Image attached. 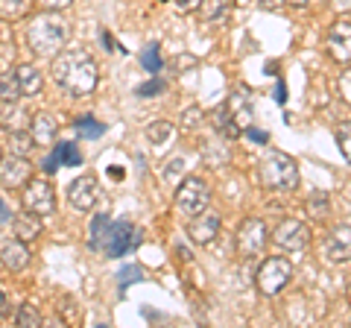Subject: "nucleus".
I'll return each instance as SVG.
<instances>
[{
	"instance_id": "nucleus-2",
	"label": "nucleus",
	"mask_w": 351,
	"mask_h": 328,
	"mask_svg": "<svg viewBox=\"0 0 351 328\" xmlns=\"http://www.w3.org/2000/svg\"><path fill=\"white\" fill-rule=\"evenodd\" d=\"M68 21H64L59 12H44L36 15L27 27V45L36 56H56L62 53L64 41H68Z\"/></svg>"
},
{
	"instance_id": "nucleus-41",
	"label": "nucleus",
	"mask_w": 351,
	"mask_h": 328,
	"mask_svg": "<svg viewBox=\"0 0 351 328\" xmlns=\"http://www.w3.org/2000/svg\"><path fill=\"white\" fill-rule=\"evenodd\" d=\"M331 6L337 9L339 15H343V12H351V0H331Z\"/></svg>"
},
{
	"instance_id": "nucleus-11",
	"label": "nucleus",
	"mask_w": 351,
	"mask_h": 328,
	"mask_svg": "<svg viewBox=\"0 0 351 328\" xmlns=\"http://www.w3.org/2000/svg\"><path fill=\"white\" fill-rule=\"evenodd\" d=\"M328 53L331 59L339 65H348L351 62V21H337V24L328 30Z\"/></svg>"
},
{
	"instance_id": "nucleus-20",
	"label": "nucleus",
	"mask_w": 351,
	"mask_h": 328,
	"mask_svg": "<svg viewBox=\"0 0 351 328\" xmlns=\"http://www.w3.org/2000/svg\"><path fill=\"white\" fill-rule=\"evenodd\" d=\"M18 82H21V94L24 97H36V94H41V89H44V76H41V71L36 68V65H18Z\"/></svg>"
},
{
	"instance_id": "nucleus-17",
	"label": "nucleus",
	"mask_w": 351,
	"mask_h": 328,
	"mask_svg": "<svg viewBox=\"0 0 351 328\" xmlns=\"http://www.w3.org/2000/svg\"><path fill=\"white\" fill-rule=\"evenodd\" d=\"M0 261H3V267L9 272H21L27 264H29V249L24 240H6L3 246H0Z\"/></svg>"
},
{
	"instance_id": "nucleus-5",
	"label": "nucleus",
	"mask_w": 351,
	"mask_h": 328,
	"mask_svg": "<svg viewBox=\"0 0 351 328\" xmlns=\"http://www.w3.org/2000/svg\"><path fill=\"white\" fill-rule=\"evenodd\" d=\"M290 279H293V264L287 258H267L255 276L258 290L263 296H276V293H281L290 284Z\"/></svg>"
},
{
	"instance_id": "nucleus-40",
	"label": "nucleus",
	"mask_w": 351,
	"mask_h": 328,
	"mask_svg": "<svg viewBox=\"0 0 351 328\" xmlns=\"http://www.w3.org/2000/svg\"><path fill=\"white\" fill-rule=\"evenodd\" d=\"M263 9H269V12H278V9L287 6V0H261Z\"/></svg>"
},
{
	"instance_id": "nucleus-1",
	"label": "nucleus",
	"mask_w": 351,
	"mask_h": 328,
	"mask_svg": "<svg viewBox=\"0 0 351 328\" xmlns=\"http://www.w3.org/2000/svg\"><path fill=\"white\" fill-rule=\"evenodd\" d=\"M53 80H56L59 89L73 97H88L94 94L97 82H100V71H97V62L88 50L71 47L56 53V59H53Z\"/></svg>"
},
{
	"instance_id": "nucleus-28",
	"label": "nucleus",
	"mask_w": 351,
	"mask_h": 328,
	"mask_svg": "<svg viewBox=\"0 0 351 328\" xmlns=\"http://www.w3.org/2000/svg\"><path fill=\"white\" fill-rule=\"evenodd\" d=\"M337 147L346 156V161L351 164V120H346V124L337 126Z\"/></svg>"
},
{
	"instance_id": "nucleus-34",
	"label": "nucleus",
	"mask_w": 351,
	"mask_h": 328,
	"mask_svg": "<svg viewBox=\"0 0 351 328\" xmlns=\"http://www.w3.org/2000/svg\"><path fill=\"white\" fill-rule=\"evenodd\" d=\"M199 120H202V108H188V112H184V117H182V126L184 129H193L196 124H199Z\"/></svg>"
},
{
	"instance_id": "nucleus-8",
	"label": "nucleus",
	"mask_w": 351,
	"mask_h": 328,
	"mask_svg": "<svg viewBox=\"0 0 351 328\" xmlns=\"http://www.w3.org/2000/svg\"><path fill=\"white\" fill-rule=\"evenodd\" d=\"M21 200H24V209L27 211H36L41 217L53 214V209H56V194H53L47 179H29L24 185V194H21Z\"/></svg>"
},
{
	"instance_id": "nucleus-43",
	"label": "nucleus",
	"mask_w": 351,
	"mask_h": 328,
	"mask_svg": "<svg viewBox=\"0 0 351 328\" xmlns=\"http://www.w3.org/2000/svg\"><path fill=\"white\" fill-rule=\"evenodd\" d=\"M9 314V299H6V293L0 290V316H6Z\"/></svg>"
},
{
	"instance_id": "nucleus-18",
	"label": "nucleus",
	"mask_w": 351,
	"mask_h": 328,
	"mask_svg": "<svg viewBox=\"0 0 351 328\" xmlns=\"http://www.w3.org/2000/svg\"><path fill=\"white\" fill-rule=\"evenodd\" d=\"M29 120H32V115L24 106H18L15 100L3 103V108H0V126H3L6 132H24L29 126Z\"/></svg>"
},
{
	"instance_id": "nucleus-35",
	"label": "nucleus",
	"mask_w": 351,
	"mask_h": 328,
	"mask_svg": "<svg viewBox=\"0 0 351 328\" xmlns=\"http://www.w3.org/2000/svg\"><path fill=\"white\" fill-rule=\"evenodd\" d=\"M41 9H47V12H62V9H68L73 0H38Z\"/></svg>"
},
{
	"instance_id": "nucleus-7",
	"label": "nucleus",
	"mask_w": 351,
	"mask_h": 328,
	"mask_svg": "<svg viewBox=\"0 0 351 328\" xmlns=\"http://www.w3.org/2000/svg\"><path fill=\"white\" fill-rule=\"evenodd\" d=\"M272 244L284 249V253H302V249L311 246V229L302 220H284L272 232Z\"/></svg>"
},
{
	"instance_id": "nucleus-30",
	"label": "nucleus",
	"mask_w": 351,
	"mask_h": 328,
	"mask_svg": "<svg viewBox=\"0 0 351 328\" xmlns=\"http://www.w3.org/2000/svg\"><path fill=\"white\" fill-rule=\"evenodd\" d=\"M170 135H173V124H164V120L147 126V138L152 141V144H164V141H167Z\"/></svg>"
},
{
	"instance_id": "nucleus-29",
	"label": "nucleus",
	"mask_w": 351,
	"mask_h": 328,
	"mask_svg": "<svg viewBox=\"0 0 351 328\" xmlns=\"http://www.w3.org/2000/svg\"><path fill=\"white\" fill-rule=\"evenodd\" d=\"M106 229H108V217L106 214H97L94 223H91V235H88V244H91V249H100V240L106 235Z\"/></svg>"
},
{
	"instance_id": "nucleus-39",
	"label": "nucleus",
	"mask_w": 351,
	"mask_h": 328,
	"mask_svg": "<svg viewBox=\"0 0 351 328\" xmlns=\"http://www.w3.org/2000/svg\"><path fill=\"white\" fill-rule=\"evenodd\" d=\"M246 135H249L252 141H255V144H267V141H269V135H267V132H261V129H252V126H246Z\"/></svg>"
},
{
	"instance_id": "nucleus-23",
	"label": "nucleus",
	"mask_w": 351,
	"mask_h": 328,
	"mask_svg": "<svg viewBox=\"0 0 351 328\" xmlns=\"http://www.w3.org/2000/svg\"><path fill=\"white\" fill-rule=\"evenodd\" d=\"M21 97V82H18V73L12 71H3L0 73V100L9 103V100H18Z\"/></svg>"
},
{
	"instance_id": "nucleus-44",
	"label": "nucleus",
	"mask_w": 351,
	"mask_h": 328,
	"mask_svg": "<svg viewBox=\"0 0 351 328\" xmlns=\"http://www.w3.org/2000/svg\"><path fill=\"white\" fill-rule=\"evenodd\" d=\"M276 100H278V103L287 100V94H284V82H278V85H276Z\"/></svg>"
},
{
	"instance_id": "nucleus-46",
	"label": "nucleus",
	"mask_w": 351,
	"mask_h": 328,
	"mask_svg": "<svg viewBox=\"0 0 351 328\" xmlns=\"http://www.w3.org/2000/svg\"><path fill=\"white\" fill-rule=\"evenodd\" d=\"M243 3H249V0H237V6H243Z\"/></svg>"
},
{
	"instance_id": "nucleus-31",
	"label": "nucleus",
	"mask_w": 351,
	"mask_h": 328,
	"mask_svg": "<svg viewBox=\"0 0 351 328\" xmlns=\"http://www.w3.org/2000/svg\"><path fill=\"white\" fill-rule=\"evenodd\" d=\"M18 325H24V328H32V325H41V314L36 305H21L18 308Z\"/></svg>"
},
{
	"instance_id": "nucleus-37",
	"label": "nucleus",
	"mask_w": 351,
	"mask_h": 328,
	"mask_svg": "<svg viewBox=\"0 0 351 328\" xmlns=\"http://www.w3.org/2000/svg\"><path fill=\"white\" fill-rule=\"evenodd\" d=\"M141 276H144V272H141L138 267H126L123 272H120V281H123V284H126V281H138Z\"/></svg>"
},
{
	"instance_id": "nucleus-16",
	"label": "nucleus",
	"mask_w": 351,
	"mask_h": 328,
	"mask_svg": "<svg viewBox=\"0 0 351 328\" xmlns=\"http://www.w3.org/2000/svg\"><path fill=\"white\" fill-rule=\"evenodd\" d=\"M56 132H59V124H56V117H53L50 112L32 115V120H29V135L36 138L38 147H50L53 138H56Z\"/></svg>"
},
{
	"instance_id": "nucleus-27",
	"label": "nucleus",
	"mask_w": 351,
	"mask_h": 328,
	"mask_svg": "<svg viewBox=\"0 0 351 328\" xmlns=\"http://www.w3.org/2000/svg\"><path fill=\"white\" fill-rule=\"evenodd\" d=\"M307 211H311V217H316V220H325L328 217V194L316 191L311 200H307Z\"/></svg>"
},
{
	"instance_id": "nucleus-10",
	"label": "nucleus",
	"mask_w": 351,
	"mask_h": 328,
	"mask_svg": "<svg viewBox=\"0 0 351 328\" xmlns=\"http://www.w3.org/2000/svg\"><path fill=\"white\" fill-rule=\"evenodd\" d=\"M32 176V167L27 156H15V152H9L6 159H0V185L3 188H21V185H27Z\"/></svg>"
},
{
	"instance_id": "nucleus-12",
	"label": "nucleus",
	"mask_w": 351,
	"mask_h": 328,
	"mask_svg": "<svg viewBox=\"0 0 351 328\" xmlns=\"http://www.w3.org/2000/svg\"><path fill=\"white\" fill-rule=\"evenodd\" d=\"M68 202L73 205L76 211H91L94 209V202H97V179L91 176V173H85V176L71 182Z\"/></svg>"
},
{
	"instance_id": "nucleus-47",
	"label": "nucleus",
	"mask_w": 351,
	"mask_h": 328,
	"mask_svg": "<svg viewBox=\"0 0 351 328\" xmlns=\"http://www.w3.org/2000/svg\"><path fill=\"white\" fill-rule=\"evenodd\" d=\"M348 299H351V288H348Z\"/></svg>"
},
{
	"instance_id": "nucleus-4",
	"label": "nucleus",
	"mask_w": 351,
	"mask_h": 328,
	"mask_svg": "<svg viewBox=\"0 0 351 328\" xmlns=\"http://www.w3.org/2000/svg\"><path fill=\"white\" fill-rule=\"evenodd\" d=\"M208 205H211V188H208L205 179L188 176L179 185V191H176V209H179L184 217L202 214Z\"/></svg>"
},
{
	"instance_id": "nucleus-22",
	"label": "nucleus",
	"mask_w": 351,
	"mask_h": 328,
	"mask_svg": "<svg viewBox=\"0 0 351 328\" xmlns=\"http://www.w3.org/2000/svg\"><path fill=\"white\" fill-rule=\"evenodd\" d=\"M32 9V0H0V21H21Z\"/></svg>"
},
{
	"instance_id": "nucleus-24",
	"label": "nucleus",
	"mask_w": 351,
	"mask_h": 328,
	"mask_svg": "<svg viewBox=\"0 0 351 328\" xmlns=\"http://www.w3.org/2000/svg\"><path fill=\"white\" fill-rule=\"evenodd\" d=\"M141 68L149 71V73H158L164 68V59H161V47L158 45H147L141 50Z\"/></svg>"
},
{
	"instance_id": "nucleus-9",
	"label": "nucleus",
	"mask_w": 351,
	"mask_h": 328,
	"mask_svg": "<svg viewBox=\"0 0 351 328\" xmlns=\"http://www.w3.org/2000/svg\"><path fill=\"white\" fill-rule=\"evenodd\" d=\"M267 223L258 220V217H249V220H243V226H240L237 232V249L243 258H255L263 253V246H267Z\"/></svg>"
},
{
	"instance_id": "nucleus-6",
	"label": "nucleus",
	"mask_w": 351,
	"mask_h": 328,
	"mask_svg": "<svg viewBox=\"0 0 351 328\" xmlns=\"http://www.w3.org/2000/svg\"><path fill=\"white\" fill-rule=\"evenodd\" d=\"M135 226H132L129 220H117V223H108L106 229V235L100 240V253L106 258H120V255H126L132 246H135Z\"/></svg>"
},
{
	"instance_id": "nucleus-32",
	"label": "nucleus",
	"mask_w": 351,
	"mask_h": 328,
	"mask_svg": "<svg viewBox=\"0 0 351 328\" xmlns=\"http://www.w3.org/2000/svg\"><path fill=\"white\" fill-rule=\"evenodd\" d=\"M167 85H164L161 80H152V82H144V85H138V97H158Z\"/></svg>"
},
{
	"instance_id": "nucleus-19",
	"label": "nucleus",
	"mask_w": 351,
	"mask_h": 328,
	"mask_svg": "<svg viewBox=\"0 0 351 328\" xmlns=\"http://www.w3.org/2000/svg\"><path fill=\"white\" fill-rule=\"evenodd\" d=\"M12 229H15V237L24 240V244H29V240H36L41 235V214L36 211H24L18 214L12 220Z\"/></svg>"
},
{
	"instance_id": "nucleus-38",
	"label": "nucleus",
	"mask_w": 351,
	"mask_h": 328,
	"mask_svg": "<svg viewBox=\"0 0 351 328\" xmlns=\"http://www.w3.org/2000/svg\"><path fill=\"white\" fill-rule=\"evenodd\" d=\"M202 0H176V9L179 12H193V9H199Z\"/></svg>"
},
{
	"instance_id": "nucleus-15",
	"label": "nucleus",
	"mask_w": 351,
	"mask_h": 328,
	"mask_svg": "<svg viewBox=\"0 0 351 328\" xmlns=\"http://www.w3.org/2000/svg\"><path fill=\"white\" fill-rule=\"evenodd\" d=\"M59 164H64V167H76V164H82V152H80V147H76L73 141H62V144L50 152V159L44 161V173H56Z\"/></svg>"
},
{
	"instance_id": "nucleus-33",
	"label": "nucleus",
	"mask_w": 351,
	"mask_h": 328,
	"mask_svg": "<svg viewBox=\"0 0 351 328\" xmlns=\"http://www.w3.org/2000/svg\"><path fill=\"white\" fill-rule=\"evenodd\" d=\"M339 97L351 106V68H346L343 76H339Z\"/></svg>"
},
{
	"instance_id": "nucleus-36",
	"label": "nucleus",
	"mask_w": 351,
	"mask_h": 328,
	"mask_svg": "<svg viewBox=\"0 0 351 328\" xmlns=\"http://www.w3.org/2000/svg\"><path fill=\"white\" fill-rule=\"evenodd\" d=\"M182 170H184V161H182V159H170V164H167V173H164V176H167V179H173V176H182Z\"/></svg>"
},
{
	"instance_id": "nucleus-14",
	"label": "nucleus",
	"mask_w": 351,
	"mask_h": 328,
	"mask_svg": "<svg viewBox=\"0 0 351 328\" xmlns=\"http://www.w3.org/2000/svg\"><path fill=\"white\" fill-rule=\"evenodd\" d=\"M188 232H191V240H196V244H211V240L217 237V232H219V217L205 209L202 214L191 217Z\"/></svg>"
},
{
	"instance_id": "nucleus-42",
	"label": "nucleus",
	"mask_w": 351,
	"mask_h": 328,
	"mask_svg": "<svg viewBox=\"0 0 351 328\" xmlns=\"http://www.w3.org/2000/svg\"><path fill=\"white\" fill-rule=\"evenodd\" d=\"M6 220H12V211L6 209V202L0 200V223H6Z\"/></svg>"
},
{
	"instance_id": "nucleus-3",
	"label": "nucleus",
	"mask_w": 351,
	"mask_h": 328,
	"mask_svg": "<svg viewBox=\"0 0 351 328\" xmlns=\"http://www.w3.org/2000/svg\"><path fill=\"white\" fill-rule=\"evenodd\" d=\"M261 182L263 188L269 191H295L299 188V164L293 161V156L281 150H269L267 156L261 159Z\"/></svg>"
},
{
	"instance_id": "nucleus-26",
	"label": "nucleus",
	"mask_w": 351,
	"mask_h": 328,
	"mask_svg": "<svg viewBox=\"0 0 351 328\" xmlns=\"http://www.w3.org/2000/svg\"><path fill=\"white\" fill-rule=\"evenodd\" d=\"M32 147H36V138L27 132H9V152L15 156H29Z\"/></svg>"
},
{
	"instance_id": "nucleus-25",
	"label": "nucleus",
	"mask_w": 351,
	"mask_h": 328,
	"mask_svg": "<svg viewBox=\"0 0 351 328\" xmlns=\"http://www.w3.org/2000/svg\"><path fill=\"white\" fill-rule=\"evenodd\" d=\"M76 132H80L82 138H88V141H94V138H100V135L106 132V126H103L97 117H91V115H82L80 120H76Z\"/></svg>"
},
{
	"instance_id": "nucleus-21",
	"label": "nucleus",
	"mask_w": 351,
	"mask_h": 328,
	"mask_svg": "<svg viewBox=\"0 0 351 328\" xmlns=\"http://www.w3.org/2000/svg\"><path fill=\"white\" fill-rule=\"evenodd\" d=\"M211 124H214L217 132H223L226 138H237L240 135V124L234 120V115H232V108H228V106L217 108V112L211 115Z\"/></svg>"
},
{
	"instance_id": "nucleus-45",
	"label": "nucleus",
	"mask_w": 351,
	"mask_h": 328,
	"mask_svg": "<svg viewBox=\"0 0 351 328\" xmlns=\"http://www.w3.org/2000/svg\"><path fill=\"white\" fill-rule=\"evenodd\" d=\"M287 3H290V6H307L311 0H287Z\"/></svg>"
},
{
	"instance_id": "nucleus-13",
	"label": "nucleus",
	"mask_w": 351,
	"mask_h": 328,
	"mask_svg": "<svg viewBox=\"0 0 351 328\" xmlns=\"http://www.w3.org/2000/svg\"><path fill=\"white\" fill-rule=\"evenodd\" d=\"M325 255L343 264V261H351V226L348 223H339L331 229V235L325 240Z\"/></svg>"
}]
</instances>
